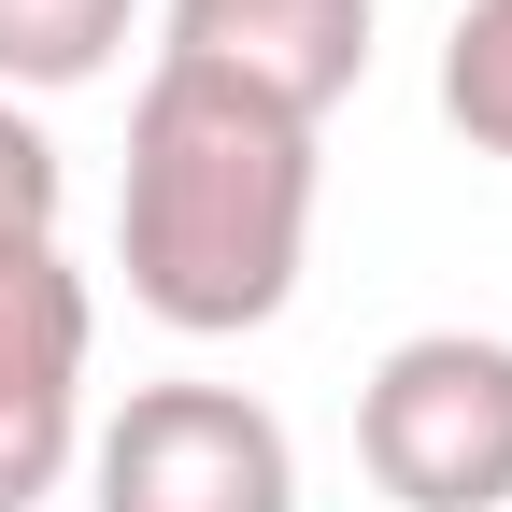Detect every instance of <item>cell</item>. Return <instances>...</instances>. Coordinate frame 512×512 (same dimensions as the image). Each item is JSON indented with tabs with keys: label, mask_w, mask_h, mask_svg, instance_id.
<instances>
[{
	"label": "cell",
	"mask_w": 512,
	"mask_h": 512,
	"mask_svg": "<svg viewBox=\"0 0 512 512\" xmlns=\"http://www.w3.org/2000/svg\"><path fill=\"white\" fill-rule=\"evenodd\" d=\"M57 200H72V171H57V128L29 100H0V256L57 242Z\"/></svg>",
	"instance_id": "8"
},
{
	"label": "cell",
	"mask_w": 512,
	"mask_h": 512,
	"mask_svg": "<svg viewBox=\"0 0 512 512\" xmlns=\"http://www.w3.org/2000/svg\"><path fill=\"white\" fill-rule=\"evenodd\" d=\"M86 342L100 299L57 242L0 256V512H43L86 470Z\"/></svg>",
	"instance_id": "4"
},
{
	"label": "cell",
	"mask_w": 512,
	"mask_h": 512,
	"mask_svg": "<svg viewBox=\"0 0 512 512\" xmlns=\"http://www.w3.org/2000/svg\"><path fill=\"white\" fill-rule=\"evenodd\" d=\"M157 72H200L285 128H328L370 86V0H171Z\"/></svg>",
	"instance_id": "5"
},
{
	"label": "cell",
	"mask_w": 512,
	"mask_h": 512,
	"mask_svg": "<svg viewBox=\"0 0 512 512\" xmlns=\"http://www.w3.org/2000/svg\"><path fill=\"white\" fill-rule=\"evenodd\" d=\"M313 256V128L256 114L200 72H143L114 185V271L185 342H242L299 299Z\"/></svg>",
	"instance_id": "1"
},
{
	"label": "cell",
	"mask_w": 512,
	"mask_h": 512,
	"mask_svg": "<svg viewBox=\"0 0 512 512\" xmlns=\"http://www.w3.org/2000/svg\"><path fill=\"white\" fill-rule=\"evenodd\" d=\"M441 128L470 157H512V0H456V29H441Z\"/></svg>",
	"instance_id": "7"
},
{
	"label": "cell",
	"mask_w": 512,
	"mask_h": 512,
	"mask_svg": "<svg viewBox=\"0 0 512 512\" xmlns=\"http://www.w3.org/2000/svg\"><path fill=\"white\" fill-rule=\"evenodd\" d=\"M356 470L399 512H512V342L413 328L356 384Z\"/></svg>",
	"instance_id": "2"
},
{
	"label": "cell",
	"mask_w": 512,
	"mask_h": 512,
	"mask_svg": "<svg viewBox=\"0 0 512 512\" xmlns=\"http://www.w3.org/2000/svg\"><path fill=\"white\" fill-rule=\"evenodd\" d=\"M128 29H143V0H0V100H72L100 86Z\"/></svg>",
	"instance_id": "6"
},
{
	"label": "cell",
	"mask_w": 512,
	"mask_h": 512,
	"mask_svg": "<svg viewBox=\"0 0 512 512\" xmlns=\"http://www.w3.org/2000/svg\"><path fill=\"white\" fill-rule=\"evenodd\" d=\"M100 512H299V441L242 384H128L86 427Z\"/></svg>",
	"instance_id": "3"
}]
</instances>
